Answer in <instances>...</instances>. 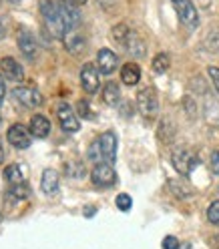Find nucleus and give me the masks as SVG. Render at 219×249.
<instances>
[{
	"label": "nucleus",
	"instance_id": "obj_16",
	"mask_svg": "<svg viewBox=\"0 0 219 249\" xmlns=\"http://www.w3.org/2000/svg\"><path fill=\"white\" fill-rule=\"evenodd\" d=\"M30 133H33L36 139L49 137V133H51V121L46 117H42V115H35L33 119H30Z\"/></svg>",
	"mask_w": 219,
	"mask_h": 249
},
{
	"label": "nucleus",
	"instance_id": "obj_21",
	"mask_svg": "<svg viewBox=\"0 0 219 249\" xmlns=\"http://www.w3.org/2000/svg\"><path fill=\"white\" fill-rule=\"evenodd\" d=\"M129 36H131V30H129V26H127V24H117V26L113 28V40H115L117 44H121L123 49L127 46Z\"/></svg>",
	"mask_w": 219,
	"mask_h": 249
},
{
	"label": "nucleus",
	"instance_id": "obj_14",
	"mask_svg": "<svg viewBox=\"0 0 219 249\" xmlns=\"http://www.w3.org/2000/svg\"><path fill=\"white\" fill-rule=\"evenodd\" d=\"M40 189L46 195H56L58 191V173L55 169H44L40 177Z\"/></svg>",
	"mask_w": 219,
	"mask_h": 249
},
{
	"label": "nucleus",
	"instance_id": "obj_13",
	"mask_svg": "<svg viewBox=\"0 0 219 249\" xmlns=\"http://www.w3.org/2000/svg\"><path fill=\"white\" fill-rule=\"evenodd\" d=\"M97 67L103 74H111L119 67V58L111 49H101L97 54Z\"/></svg>",
	"mask_w": 219,
	"mask_h": 249
},
{
	"label": "nucleus",
	"instance_id": "obj_23",
	"mask_svg": "<svg viewBox=\"0 0 219 249\" xmlns=\"http://www.w3.org/2000/svg\"><path fill=\"white\" fill-rule=\"evenodd\" d=\"M30 193V187L26 183H18V185H10L8 187V197L14 199V201H22L26 199Z\"/></svg>",
	"mask_w": 219,
	"mask_h": 249
},
{
	"label": "nucleus",
	"instance_id": "obj_31",
	"mask_svg": "<svg viewBox=\"0 0 219 249\" xmlns=\"http://www.w3.org/2000/svg\"><path fill=\"white\" fill-rule=\"evenodd\" d=\"M211 169H213V173L219 175V151H215L211 155Z\"/></svg>",
	"mask_w": 219,
	"mask_h": 249
},
{
	"label": "nucleus",
	"instance_id": "obj_6",
	"mask_svg": "<svg viewBox=\"0 0 219 249\" xmlns=\"http://www.w3.org/2000/svg\"><path fill=\"white\" fill-rule=\"evenodd\" d=\"M91 181L97 187H111L117 181V173L109 163H99L91 171Z\"/></svg>",
	"mask_w": 219,
	"mask_h": 249
},
{
	"label": "nucleus",
	"instance_id": "obj_9",
	"mask_svg": "<svg viewBox=\"0 0 219 249\" xmlns=\"http://www.w3.org/2000/svg\"><path fill=\"white\" fill-rule=\"evenodd\" d=\"M175 4V10L179 14V20L187 26V28H197L199 24V14H197V8L193 6L191 0H179V2H173Z\"/></svg>",
	"mask_w": 219,
	"mask_h": 249
},
{
	"label": "nucleus",
	"instance_id": "obj_40",
	"mask_svg": "<svg viewBox=\"0 0 219 249\" xmlns=\"http://www.w3.org/2000/svg\"><path fill=\"white\" fill-rule=\"evenodd\" d=\"M173 2H179V0H173Z\"/></svg>",
	"mask_w": 219,
	"mask_h": 249
},
{
	"label": "nucleus",
	"instance_id": "obj_22",
	"mask_svg": "<svg viewBox=\"0 0 219 249\" xmlns=\"http://www.w3.org/2000/svg\"><path fill=\"white\" fill-rule=\"evenodd\" d=\"M4 177L8 181V185H18V183H24V177H22V171L18 165H8L4 169Z\"/></svg>",
	"mask_w": 219,
	"mask_h": 249
},
{
	"label": "nucleus",
	"instance_id": "obj_1",
	"mask_svg": "<svg viewBox=\"0 0 219 249\" xmlns=\"http://www.w3.org/2000/svg\"><path fill=\"white\" fill-rule=\"evenodd\" d=\"M115 159H117V135L113 131H107L99 139H95L92 145L89 147V161H92L95 165L99 163L113 165Z\"/></svg>",
	"mask_w": 219,
	"mask_h": 249
},
{
	"label": "nucleus",
	"instance_id": "obj_29",
	"mask_svg": "<svg viewBox=\"0 0 219 249\" xmlns=\"http://www.w3.org/2000/svg\"><path fill=\"white\" fill-rule=\"evenodd\" d=\"M163 249H179V239L173 235H167L163 239Z\"/></svg>",
	"mask_w": 219,
	"mask_h": 249
},
{
	"label": "nucleus",
	"instance_id": "obj_20",
	"mask_svg": "<svg viewBox=\"0 0 219 249\" xmlns=\"http://www.w3.org/2000/svg\"><path fill=\"white\" fill-rule=\"evenodd\" d=\"M125 51H129L131 54H135V56H143L145 54V44H143V40H141L133 30H131V36H129V42H127V46H125Z\"/></svg>",
	"mask_w": 219,
	"mask_h": 249
},
{
	"label": "nucleus",
	"instance_id": "obj_32",
	"mask_svg": "<svg viewBox=\"0 0 219 249\" xmlns=\"http://www.w3.org/2000/svg\"><path fill=\"white\" fill-rule=\"evenodd\" d=\"M4 76L2 74H0V105H2L4 103V95H6V87H4Z\"/></svg>",
	"mask_w": 219,
	"mask_h": 249
},
{
	"label": "nucleus",
	"instance_id": "obj_35",
	"mask_svg": "<svg viewBox=\"0 0 219 249\" xmlns=\"http://www.w3.org/2000/svg\"><path fill=\"white\" fill-rule=\"evenodd\" d=\"M71 2H73V4H76V6H81V4H85V2H87V0H71Z\"/></svg>",
	"mask_w": 219,
	"mask_h": 249
},
{
	"label": "nucleus",
	"instance_id": "obj_18",
	"mask_svg": "<svg viewBox=\"0 0 219 249\" xmlns=\"http://www.w3.org/2000/svg\"><path fill=\"white\" fill-rule=\"evenodd\" d=\"M139 79H141V69H139V65H135V62H127V65H123V69H121V81H123L125 85L133 87V85L139 83Z\"/></svg>",
	"mask_w": 219,
	"mask_h": 249
},
{
	"label": "nucleus",
	"instance_id": "obj_24",
	"mask_svg": "<svg viewBox=\"0 0 219 249\" xmlns=\"http://www.w3.org/2000/svg\"><path fill=\"white\" fill-rule=\"evenodd\" d=\"M169 54H165V53H159L157 56L153 58V71L155 72H159V74H163V72H167V69H169Z\"/></svg>",
	"mask_w": 219,
	"mask_h": 249
},
{
	"label": "nucleus",
	"instance_id": "obj_30",
	"mask_svg": "<svg viewBox=\"0 0 219 249\" xmlns=\"http://www.w3.org/2000/svg\"><path fill=\"white\" fill-rule=\"evenodd\" d=\"M209 76H211V81H213V85H215V89H217V92H219V69L217 67H209Z\"/></svg>",
	"mask_w": 219,
	"mask_h": 249
},
{
	"label": "nucleus",
	"instance_id": "obj_4",
	"mask_svg": "<svg viewBox=\"0 0 219 249\" xmlns=\"http://www.w3.org/2000/svg\"><path fill=\"white\" fill-rule=\"evenodd\" d=\"M171 161H173V167L177 169L179 175H189L191 171L199 165V159L195 157V155L189 149H183V147L173 151V157H171Z\"/></svg>",
	"mask_w": 219,
	"mask_h": 249
},
{
	"label": "nucleus",
	"instance_id": "obj_5",
	"mask_svg": "<svg viewBox=\"0 0 219 249\" xmlns=\"http://www.w3.org/2000/svg\"><path fill=\"white\" fill-rule=\"evenodd\" d=\"M56 117H58V123L65 133H76L81 129V123H79V117L74 115V111L67 105V103H60L58 108H56Z\"/></svg>",
	"mask_w": 219,
	"mask_h": 249
},
{
	"label": "nucleus",
	"instance_id": "obj_37",
	"mask_svg": "<svg viewBox=\"0 0 219 249\" xmlns=\"http://www.w3.org/2000/svg\"><path fill=\"white\" fill-rule=\"evenodd\" d=\"M10 2H20V0H10Z\"/></svg>",
	"mask_w": 219,
	"mask_h": 249
},
{
	"label": "nucleus",
	"instance_id": "obj_17",
	"mask_svg": "<svg viewBox=\"0 0 219 249\" xmlns=\"http://www.w3.org/2000/svg\"><path fill=\"white\" fill-rule=\"evenodd\" d=\"M65 38V46L67 51L73 53V54H81L85 51V38L81 33H74V30H69V33L62 36Z\"/></svg>",
	"mask_w": 219,
	"mask_h": 249
},
{
	"label": "nucleus",
	"instance_id": "obj_8",
	"mask_svg": "<svg viewBox=\"0 0 219 249\" xmlns=\"http://www.w3.org/2000/svg\"><path fill=\"white\" fill-rule=\"evenodd\" d=\"M12 95L26 108H38L42 105V101H44L40 92L36 89H33V87H18V89L12 90Z\"/></svg>",
	"mask_w": 219,
	"mask_h": 249
},
{
	"label": "nucleus",
	"instance_id": "obj_27",
	"mask_svg": "<svg viewBox=\"0 0 219 249\" xmlns=\"http://www.w3.org/2000/svg\"><path fill=\"white\" fill-rule=\"evenodd\" d=\"M207 219H209V223L219 225V201H213L207 207Z\"/></svg>",
	"mask_w": 219,
	"mask_h": 249
},
{
	"label": "nucleus",
	"instance_id": "obj_34",
	"mask_svg": "<svg viewBox=\"0 0 219 249\" xmlns=\"http://www.w3.org/2000/svg\"><path fill=\"white\" fill-rule=\"evenodd\" d=\"M4 161V149H2V143H0V163Z\"/></svg>",
	"mask_w": 219,
	"mask_h": 249
},
{
	"label": "nucleus",
	"instance_id": "obj_12",
	"mask_svg": "<svg viewBox=\"0 0 219 249\" xmlns=\"http://www.w3.org/2000/svg\"><path fill=\"white\" fill-rule=\"evenodd\" d=\"M0 72H2V76L6 81H12V83H18V81L24 79L22 67L14 58H10V56H4L2 60H0Z\"/></svg>",
	"mask_w": 219,
	"mask_h": 249
},
{
	"label": "nucleus",
	"instance_id": "obj_19",
	"mask_svg": "<svg viewBox=\"0 0 219 249\" xmlns=\"http://www.w3.org/2000/svg\"><path fill=\"white\" fill-rule=\"evenodd\" d=\"M103 99H105V103H107V105H111V107L119 105V101H121V90H119V85H115V83H107V85H105V89H103Z\"/></svg>",
	"mask_w": 219,
	"mask_h": 249
},
{
	"label": "nucleus",
	"instance_id": "obj_36",
	"mask_svg": "<svg viewBox=\"0 0 219 249\" xmlns=\"http://www.w3.org/2000/svg\"><path fill=\"white\" fill-rule=\"evenodd\" d=\"M89 211H85V215H92V213H95V207H87Z\"/></svg>",
	"mask_w": 219,
	"mask_h": 249
},
{
	"label": "nucleus",
	"instance_id": "obj_2",
	"mask_svg": "<svg viewBox=\"0 0 219 249\" xmlns=\"http://www.w3.org/2000/svg\"><path fill=\"white\" fill-rule=\"evenodd\" d=\"M40 14H42L46 30H49L55 38H62L67 35V26L62 22L58 2H55V0H40Z\"/></svg>",
	"mask_w": 219,
	"mask_h": 249
},
{
	"label": "nucleus",
	"instance_id": "obj_39",
	"mask_svg": "<svg viewBox=\"0 0 219 249\" xmlns=\"http://www.w3.org/2000/svg\"><path fill=\"white\" fill-rule=\"evenodd\" d=\"M0 127H2V119H0Z\"/></svg>",
	"mask_w": 219,
	"mask_h": 249
},
{
	"label": "nucleus",
	"instance_id": "obj_11",
	"mask_svg": "<svg viewBox=\"0 0 219 249\" xmlns=\"http://www.w3.org/2000/svg\"><path fill=\"white\" fill-rule=\"evenodd\" d=\"M58 8H60L62 22H65V26H67V33L81 22V14H79V10H76V4H73L71 0H58Z\"/></svg>",
	"mask_w": 219,
	"mask_h": 249
},
{
	"label": "nucleus",
	"instance_id": "obj_7",
	"mask_svg": "<svg viewBox=\"0 0 219 249\" xmlns=\"http://www.w3.org/2000/svg\"><path fill=\"white\" fill-rule=\"evenodd\" d=\"M6 139H8V143L12 147H17V149H28L30 147V141H33V133H30V129H26L24 124H12V127L8 129L6 133Z\"/></svg>",
	"mask_w": 219,
	"mask_h": 249
},
{
	"label": "nucleus",
	"instance_id": "obj_10",
	"mask_svg": "<svg viewBox=\"0 0 219 249\" xmlns=\"http://www.w3.org/2000/svg\"><path fill=\"white\" fill-rule=\"evenodd\" d=\"M99 72H101L99 67H95L92 62H87V65L83 67V71H81V85H83V89L89 92V95H92V92L99 90V85H101Z\"/></svg>",
	"mask_w": 219,
	"mask_h": 249
},
{
	"label": "nucleus",
	"instance_id": "obj_15",
	"mask_svg": "<svg viewBox=\"0 0 219 249\" xmlns=\"http://www.w3.org/2000/svg\"><path fill=\"white\" fill-rule=\"evenodd\" d=\"M18 49H20V53L26 56V58H35L36 56V40H35V36L28 33V30H22L20 33V36H18Z\"/></svg>",
	"mask_w": 219,
	"mask_h": 249
},
{
	"label": "nucleus",
	"instance_id": "obj_26",
	"mask_svg": "<svg viewBox=\"0 0 219 249\" xmlns=\"http://www.w3.org/2000/svg\"><path fill=\"white\" fill-rule=\"evenodd\" d=\"M65 169H67V173H69L71 177H74V179H79V177H83V175H85V165H83V163L71 161Z\"/></svg>",
	"mask_w": 219,
	"mask_h": 249
},
{
	"label": "nucleus",
	"instance_id": "obj_3",
	"mask_svg": "<svg viewBox=\"0 0 219 249\" xmlns=\"http://www.w3.org/2000/svg\"><path fill=\"white\" fill-rule=\"evenodd\" d=\"M137 107L139 111L143 113V117L147 119H153L155 115L159 113V101H157V92H155L151 87L139 90L137 95Z\"/></svg>",
	"mask_w": 219,
	"mask_h": 249
},
{
	"label": "nucleus",
	"instance_id": "obj_33",
	"mask_svg": "<svg viewBox=\"0 0 219 249\" xmlns=\"http://www.w3.org/2000/svg\"><path fill=\"white\" fill-rule=\"evenodd\" d=\"M4 35H6V30H4V24H2V20H0V40L4 38Z\"/></svg>",
	"mask_w": 219,
	"mask_h": 249
},
{
	"label": "nucleus",
	"instance_id": "obj_38",
	"mask_svg": "<svg viewBox=\"0 0 219 249\" xmlns=\"http://www.w3.org/2000/svg\"><path fill=\"white\" fill-rule=\"evenodd\" d=\"M0 221H2V213H0Z\"/></svg>",
	"mask_w": 219,
	"mask_h": 249
},
{
	"label": "nucleus",
	"instance_id": "obj_25",
	"mask_svg": "<svg viewBox=\"0 0 219 249\" xmlns=\"http://www.w3.org/2000/svg\"><path fill=\"white\" fill-rule=\"evenodd\" d=\"M115 203H117V207H119L121 211L127 213V211H131V207H133V199H131V195H127V193H119Z\"/></svg>",
	"mask_w": 219,
	"mask_h": 249
},
{
	"label": "nucleus",
	"instance_id": "obj_28",
	"mask_svg": "<svg viewBox=\"0 0 219 249\" xmlns=\"http://www.w3.org/2000/svg\"><path fill=\"white\" fill-rule=\"evenodd\" d=\"M76 108H79V115H81L83 119H92L91 107H89V103H87V101H81L79 105H76Z\"/></svg>",
	"mask_w": 219,
	"mask_h": 249
}]
</instances>
